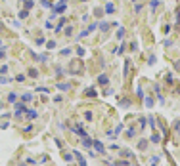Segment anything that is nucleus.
Here are the masks:
<instances>
[{
  "label": "nucleus",
  "instance_id": "nucleus-36",
  "mask_svg": "<svg viewBox=\"0 0 180 166\" xmlns=\"http://www.w3.org/2000/svg\"><path fill=\"white\" fill-rule=\"evenodd\" d=\"M0 29H2V23H0Z\"/></svg>",
  "mask_w": 180,
  "mask_h": 166
},
{
  "label": "nucleus",
  "instance_id": "nucleus-30",
  "mask_svg": "<svg viewBox=\"0 0 180 166\" xmlns=\"http://www.w3.org/2000/svg\"><path fill=\"white\" fill-rule=\"evenodd\" d=\"M167 82H169V84H173V82H174V78H173V74H169V76H167Z\"/></svg>",
  "mask_w": 180,
  "mask_h": 166
},
{
  "label": "nucleus",
  "instance_id": "nucleus-16",
  "mask_svg": "<svg viewBox=\"0 0 180 166\" xmlns=\"http://www.w3.org/2000/svg\"><path fill=\"white\" fill-rule=\"evenodd\" d=\"M82 145H84V147H88V145H92V141L88 139V136H86V137H82Z\"/></svg>",
  "mask_w": 180,
  "mask_h": 166
},
{
  "label": "nucleus",
  "instance_id": "nucleus-8",
  "mask_svg": "<svg viewBox=\"0 0 180 166\" xmlns=\"http://www.w3.org/2000/svg\"><path fill=\"white\" fill-rule=\"evenodd\" d=\"M25 113H27V118H36V111H31V109H27Z\"/></svg>",
  "mask_w": 180,
  "mask_h": 166
},
{
  "label": "nucleus",
  "instance_id": "nucleus-23",
  "mask_svg": "<svg viewBox=\"0 0 180 166\" xmlns=\"http://www.w3.org/2000/svg\"><path fill=\"white\" fill-rule=\"evenodd\" d=\"M96 27H98V23H92V25H90V27H88V33H92V31H96Z\"/></svg>",
  "mask_w": 180,
  "mask_h": 166
},
{
  "label": "nucleus",
  "instance_id": "nucleus-22",
  "mask_svg": "<svg viewBox=\"0 0 180 166\" xmlns=\"http://www.w3.org/2000/svg\"><path fill=\"white\" fill-rule=\"evenodd\" d=\"M100 29H102V31H107V29H109V23H105V21H103V23L100 25Z\"/></svg>",
  "mask_w": 180,
  "mask_h": 166
},
{
  "label": "nucleus",
  "instance_id": "nucleus-21",
  "mask_svg": "<svg viewBox=\"0 0 180 166\" xmlns=\"http://www.w3.org/2000/svg\"><path fill=\"white\" fill-rule=\"evenodd\" d=\"M129 69H130V61L127 59V63H125V76H127V73H129Z\"/></svg>",
  "mask_w": 180,
  "mask_h": 166
},
{
  "label": "nucleus",
  "instance_id": "nucleus-19",
  "mask_svg": "<svg viewBox=\"0 0 180 166\" xmlns=\"http://www.w3.org/2000/svg\"><path fill=\"white\" fill-rule=\"evenodd\" d=\"M8 99H10V101H15V99H17V94H15V92H12V94L8 95Z\"/></svg>",
  "mask_w": 180,
  "mask_h": 166
},
{
  "label": "nucleus",
  "instance_id": "nucleus-7",
  "mask_svg": "<svg viewBox=\"0 0 180 166\" xmlns=\"http://www.w3.org/2000/svg\"><path fill=\"white\" fill-rule=\"evenodd\" d=\"M58 88H59V90H63V92H67V90H71V84H63V82H59Z\"/></svg>",
  "mask_w": 180,
  "mask_h": 166
},
{
  "label": "nucleus",
  "instance_id": "nucleus-17",
  "mask_svg": "<svg viewBox=\"0 0 180 166\" xmlns=\"http://www.w3.org/2000/svg\"><path fill=\"white\" fill-rule=\"evenodd\" d=\"M157 6H159V0H151V12H155Z\"/></svg>",
  "mask_w": 180,
  "mask_h": 166
},
{
  "label": "nucleus",
  "instance_id": "nucleus-35",
  "mask_svg": "<svg viewBox=\"0 0 180 166\" xmlns=\"http://www.w3.org/2000/svg\"><path fill=\"white\" fill-rule=\"evenodd\" d=\"M80 2H86V0H80Z\"/></svg>",
  "mask_w": 180,
  "mask_h": 166
},
{
  "label": "nucleus",
  "instance_id": "nucleus-34",
  "mask_svg": "<svg viewBox=\"0 0 180 166\" xmlns=\"http://www.w3.org/2000/svg\"><path fill=\"white\" fill-rule=\"evenodd\" d=\"M4 54H6V50H0V57H4Z\"/></svg>",
  "mask_w": 180,
  "mask_h": 166
},
{
  "label": "nucleus",
  "instance_id": "nucleus-3",
  "mask_svg": "<svg viewBox=\"0 0 180 166\" xmlns=\"http://www.w3.org/2000/svg\"><path fill=\"white\" fill-rule=\"evenodd\" d=\"M103 12H105V14H113V12H115V6H113L111 2H107V4L103 6Z\"/></svg>",
  "mask_w": 180,
  "mask_h": 166
},
{
  "label": "nucleus",
  "instance_id": "nucleus-11",
  "mask_svg": "<svg viewBox=\"0 0 180 166\" xmlns=\"http://www.w3.org/2000/svg\"><path fill=\"white\" fill-rule=\"evenodd\" d=\"M33 99V94H23L21 95V101H31Z\"/></svg>",
  "mask_w": 180,
  "mask_h": 166
},
{
  "label": "nucleus",
  "instance_id": "nucleus-6",
  "mask_svg": "<svg viewBox=\"0 0 180 166\" xmlns=\"http://www.w3.org/2000/svg\"><path fill=\"white\" fill-rule=\"evenodd\" d=\"M63 25H65V19H59V23L56 25V27H54V29H56V33H61V29H63Z\"/></svg>",
  "mask_w": 180,
  "mask_h": 166
},
{
  "label": "nucleus",
  "instance_id": "nucleus-12",
  "mask_svg": "<svg viewBox=\"0 0 180 166\" xmlns=\"http://www.w3.org/2000/svg\"><path fill=\"white\" fill-rule=\"evenodd\" d=\"M86 95H88V97H94V95H96V90H94V88H88V90H86Z\"/></svg>",
  "mask_w": 180,
  "mask_h": 166
},
{
  "label": "nucleus",
  "instance_id": "nucleus-18",
  "mask_svg": "<svg viewBox=\"0 0 180 166\" xmlns=\"http://www.w3.org/2000/svg\"><path fill=\"white\" fill-rule=\"evenodd\" d=\"M40 4H42L44 8H52V2H48V0H40Z\"/></svg>",
  "mask_w": 180,
  "mask_h": 166
},
{
  "label": "nucleus",
  "instance_id": "nucleus-29",
  "mask_svg": "<svg viewBox=\"0 0 180 166\" xmlns=\"http://www.w3.org/2000/svg\"><path fill=\"white\" fill-rule=\"evenodd\" d=\"M84 116H86V120H92V113H90V111H86V113H84Z\"/></svg>",
  "mask_w": 180,
  "mask_h": 166
},
{
  "label": "nucleus",
  "instance_id": "nucleus-13",
  "mask_svg": "<svg viewBox=\"0 0 180 166\" xmlns=\"http://www.w3.org/2000/svg\"><path fill=\"white\" fill-rule=\"evenodd\" d=\"M29 76L36 78V76H38V71H36V69H29Z\"/></svg>",
  "mask_w": 180,
  "mask_h": 166
},
{
  "label": "nucleus",
  "instance_id": "nucleus-4",
  "mask_svg": "<svg viewBox=\"0 0 180 166\" xmlns=\"http://www.w3.org/2000/svg\"><path fill=\"white\" fill-rule=\"evenodd\" d=\"M92 145H94V149H96L98 153H103V145H102L100 141H92Z\"/></svg>",
  "mask_w": 180,
  "mask_h": 166
},
{
  "label": "nucleus",
  "instance_id": "nucleus-31",
  "mask_svg": "<svg viewBox=\"0 0 180 166\" xmlns=\"http://www.w3.org/2000/svg\"><path fill=\"white\" fill-rule=\"evenodd\" d=\"M163 33H165V35H169V33H171V25H165V31H163Z\"/></svg>",
  "mask_w": 180,
  "mask_h": 166
},
{
  "label": "nucleus",
  "instance_id": "nucleus-38",
  "mask_svg": "<svg viewBox=\"0 0 180 166\" xmlns=\"http://www.w3.org/2000/svg\"><path fill=\"white\" fill-rule=\"evenodd\" d=\"M63 2H65V0H63Z\"/></svg>",
  "mask_w": 180,
  "mask_h": 166
},
{
  "label": "nucleus",
  "instance_id": "nucleus-10",
  "mask_svg": "<svg viewBox=\"0 0 180 166\" xmlns=\"http://www.w3.org/2000/svg\"><path fill=\"white\" fill-rule=\"evenodd\" d=\"M46 48H48V50H54V48H56V40H48V42H46Z\"/></svg>",
  "mask_w": 180,
  "mask_h": 166
},
{
  "label": "nucleus",
  "instance_id": "nucleus-37",
  "mask_svg": "<svg viewBox=\"0 0 180 166\" xmlns=\"http://www.w3.org/2000/svg\"><path fill=\"white\" fill-rule=\"evenodd\" d=\"M132 2H136V0H132Z\"/></svg>",
  "mask_w": 180,
  "mask_h": 166
},
{
  "label": "nucleus",
  "instance_id": "nucleus-25",
  "mask_svg": "<svg viewBox=\"0 0 180 166\" xmlns=\"http://www.w3.org/2000/svg\"><path fill=\"white\" fill-rule=\"evenodd\" d=\"M127 136H129V137L134 136V128H129V130H127Z\"/></svg>",
  "mask_w": 180,
  "mask_h": 166
},
{
  "label": "nucleus",
  "instance_id": "nucleus-20",
  "mask_svg": "<svg viewBox=\"0 0 180 166\" xmlns=\"http://www.w3.org/2000/svg\"><path fill=\"white\" fill-rule=\"evenodd\" d=\"M140 12H142V4H136L134 6V14H140Z\"/></svg>",
  "mask_w": 180,
  "mask_h": 166
},
{
  "label": "nucleus",
  "instance_id": "nucleus-9",
  "mask_svg": "<svg viewBox=\"0 0 180 166\" xmlns=\"http://www.w3.org/2000/svg\"><path fill=\"white\" fill-rule=\"evenodd\" d=\"M25 17H29V10H21L19 12V19H25Z\"/></svg>",
  "mask_w": 180,
  "mask_h": 166
},
{
  "label": "nucleus",
  "instance_id": "nucleus-39",
  "mask_svg": "<svg viewBox=\"0 0 180 166\" xmlns=\"http://www.w3.org/2000/svg\"><path fill=\"white\" fill-rule=\"evenodd\" d=\"M132 166H134V164H132Z\"/></svg>",
  "mask_w": 180,
  "mask_h": 166
},
{
  "label": "nucleus",
  "instance_id": "nucleus-33",
  "mask_svg": "<svg viewBox=\"0 0 180 166\" xmlns=\"http://www.w3.org/2000/svg\"><path fill=\"white\" fill-rule=\"evenodd\" d=\"M146 145H148V141H140V145H138V147H140V149H146Z\"/></svg>",
  "mask_w": 180,
  "mask_h": 166
},
{
  "label": "nucleus",
  "instance_id": "nucleus-26",
  "mask_svg": "<svg viewBox=\"0 0 180 166\" xmlns=\"http://www.w3.org/2000/svg\"><path fill=\"white\" fill-rule=\"evenodd\" d=\"M117 36H119V38H123V36H125V29H123V27H121V29H119V33H117Z\"/></svg>",
  "mask_w": 180,
  "mask_h": 166
},
{
  "label": "nucleus",
  "instance_id": "nucleus-24",
  "mask_svg": "<svg viewBox=\"0 0 180 166\" xmlns=\"http://www.w3.org/2000/svg\"><path fill=\"white\" fill-rule=\"evenodd\" d=\"M15 80H17V82H23V80H25V74H17V76H15Z\"/></svg>",
  "mask_w": 180,
  "mask_h": 166
},
{
  "label": "nucleus",
  "instance_id": "nucleus-32",
  "mask_svg": "<svg viewBox=\"0 0 180 166\" xmlns=\"http://www.w3.org/2000/svg\"><path fill=\"white\" fill-rule=\"evenodd\" d=\"M148 63H150V65H153V63H155V55H150V61H148Z\"/></svg>",
  "mask_w": 180,
  "mask_h": 166
},
{
  "label": "nucleus",
  "instance_id": "nucleus-14",
  "mask_svg": "<svg viewBox=\"0 0 180 166\" xmlns=\"http://www.w3.org/2000/svg\"><path fill=\"white\" fill-rule=\"evenodd\" d=\"M151 141H153V143H159V141H161L159 134H153V136H151Z\"/></svg>",
  "mask_w": 180,
  "mask_h": 166
},
{
  "label": "nucleus",
  "instance_id": "nucleus-1",
  "mask_svg": "<svg viewBox=\"0 0 180 166\" xmlns=\"http://www.w3.org/2000/svg\"><path fill=\"white\" fill-rule=\"evenodd\" d=\"M65 8H67V4H65L63 0H61L58 6H54V14H61V12H65Z\"/></svg>",
  "mask_w": 180,
  "mask_h": 166
},
{
  "label": "nucleus",
  "instance_id": "nucleus-28",
  "mask_svg": "<svg viewBox=\"0 0 180 166\" xmlns=\"http://www.w3.org/2000/svg\"><path fill=\"white\" fill-rule=\"evenodd\" d=\"M146 103H148V107H151V105H153V99H151V97H146Z\"/></svg>",
  "mask_w": 180,
  "mask_h": 166
},
{
  "label": "nucleus",
  "instance_id": "nucleus-5",
  "mask_svg": "<svg viewBox=\"0 0 180 166\" xmlns=\"http://www.w3.org/2000/svg\"><path fill=\"white\" fill-rule=\"evenodd\" d=\"M98 82H100V84H103V86H105V84H107V82H109L107 74H100V78H98Z\"/></svg>",
  "mask_w": 180,
  "mask_h": 166
},
{
  "label": "nucleus",
  "instance_id": "nucleus-27",
  "mask_svg": "<svg viewBox=\"0 0 180 166\" xmlns=\"http://www.w3.org/2000/svg\"><path fill=\"white\" fill-rule=\"evenodd\" d=\"M44 27H46V29H54V25H52V21H46V23H44Z\"/></svg>",
  "mask_w": 180,
  "mask_h": 166
},
{
  "label": "nucleus",
  "instance_id": "nucleus-2",
  "mask_svg": "<svg viewBox=\"0 0 180 166\" xmlns=\"http://www.w3.org/2000/svg\"><path fill=\"white\" fill-rule=\"evenodd\" d=\"M25 111H27L25 103H17V105H15V116H19L21 113H25Z\"/></svg>",
  "mask_w": 180,
  "mask_h": 166
},
{
  "label": "nucleus",
  "instance_id": "nucleus-15",
  "mask_svg": "<svg viewBox=\"0 0 180 166\" xmlns=\"http://www.w3.org/2000/svg\"><path fill=\"white\" fill-rule=\"evenodd\" d=\"M25 2V10H31L33 8V0H23Z\"/></svg>",
  "mask_w": 180,
  "mask_h": 166
}]
</instances>
